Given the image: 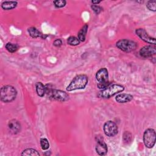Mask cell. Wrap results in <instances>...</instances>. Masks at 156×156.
Returning <instances> with one entry per match:
<instances>
[{"mask_svg": "<svg viewBox=\"0 0 156 156\" xmlns=\"http://www.w3.org/2000/svg\"><path fill=\"white\" fill-rule=\"evenodd\" d=\"M91 9L94 11V12L96 13V14H99L100 13V12L102 11V9L99 6V5H92L91 6Z\"/></svg>", "mask_w": 156, "mask_h": 156, "instance_id": "cell-26", "label": "cell"}, {"mask_svg": "<svg viewBox=\"0 0 156 156\" xmlns=\"http://www.w3.org/2000/svg\"><path fill=\"white\" fill-rule=\"evenodd\" d=\"M146 7L151 11L155 12L156 11V1H149L146 4Z\"/></svg>", "mask_w": 156, "mask_h": 156, "instance_id": "cell-23", "label": "cell"}, {"mask_svg": "<svg viewBox=\"0 0 156 156\" xmlns=\"http://www.w3.org/2000/svg\"><path fill=\"white\" fill-rule=\"evenodd\" d=\"M17 4L18 2L16 1H4L1 4V7L5 10H11L15 8L17 5Z\"/></svg>", "mask_w": 156, "mask_h": 156, "instance_id": "cell-15", "label": "cell"}, {"mask_svg": "<svg viewBox=\"0 0 156 156\" xmlns=\"http://www.w3.org/2000/svg\"><path fill=\"white\" fill-rule=\"evenodd\" d=\"M156 133L154 129L149 128L146 129L143 134L144 144L147 148H152L155 144Z\"/></svg>", "mask_w": 156, "mask_h": 156, "instance_id": "cell-6", "label": "cell"}, {"mask_svg": "<svg viewBox=\"0 0 156 156\" xmlns=\"http://www.w3.org/2000/svg\"><path fill=\"white\" fill-rule=\"evenodd\" d=\"M101 2V1H92L91 2L93 4V5H96L98 4L99 3H100Z\"/></svg>", "mask_w": 156, "mask_h": 156, "instance_id": "cell-28", "label": "cell"}, {"mask_svg": "<svg viewBox=\"0 0 156 156\" xmlns=\"http://www.w3.org/2000/svg\"><path fill=\"white\" fill-rule=\"evenodd\" d=\"M5 49L11 53H13L17 51L18 49V45L16 44L12 43H7L5 46Z\"/></svg>", "mask_w": 156, "mask_h": 156, "instance_id": "cell-19", "label": "cell"}, {"mask_svg": "<svg viewBox=\"0 0 156 156\" xmlns=\"http://www.w3.org/2000/svg\"><path fill=\"white\" fill-rule=\"evenodd\" d=\"M17 91L11 85H5L1 89V100L3 102L8 103L15 99Z\"/></svg>", "mask_w": 156, "mask_h": 156, "instance_id": "cell-4", "label": "cell"}, {"mask_svg": "<svg viewBox=\"0 0 156 156\" xmlns=\"http://www.w3.org/2000/svg\"><path fill=\"white\" fill-rule=\"evenodd\" d=\"M21 155L23 156H40L39 152L32 148H27L23 151Z\"/></svg>", "mask_w": 156, "mask_h": 156, "instance_id": "cell-18", "label": "cell"}, {"mask_svg": "<svg viewBox=\"0 0 156 156\" xmlns=\"http://www.w3.org/2000/svg\"><path fill=\"white\" fill-rule=\"evenodd\" d=\"M88 28V24H85L79 31L77 35H78V38L80 41H85Z\"/></svg>", "mask_w": 156, "mask_h": 156, "instance_id": "cell-17", "label": "cell"}, {"mask_svg": "<svg viewBox=\"0 0 156 156\" xmlns=\"http://www.w3.org/2000/svg\"><path fill=\"white\" fill-rule=\"evenodd\" d=\"M96 151L99 155H105L108 151V148L106 143L104 141V138L101 136H96Z\"/></svg>", "mask_w": 156, "mask_h": 156, "instance_id": "cell-9", "label": "cell"}, {"mask_svg": "<svg viewBox=\"0 0 156 156\" xmlns=\"http://www.w3.org/2000/svg\"><path fill=\"white\" fill-rule=\"evenodd\" d=\"M110 85V82L109 81L107 82H98L97 84V87L99 89L101 90H104L108 87Z\"/></svg>", "mask_w": 156, "mask_h": 156, "instance_id": "cell-25", "label": "cell"}, {"mask_svg": "<svg viewBox=\"0 0 156 156\" xmlns=\"http://www.w3.org/2000/svg\"><path fill=\"white\" fill-rule=\"evenodd\" d=\"M96 79L98 82L108 81V72L106 68H102L96 73Z\"/></svg>", "mask_w": 156, "mask_h": 156, "instance_id": "cell-11", "label": "cell"}, {"mask_svg": "<svg viewBox=\"0 0 156 156\" xmlns=\"http://www.w3.org/2000/svg\"><path fill=\"white\" fill-rule=\"evenodd\" d=\"M135 33L144 42L151 44L152 45H155L156 44L155 38L149 36L144 29L142 28L136 29L135 30Z\"/></svg>", "mask_w": 156, "mask_h": 156, "instance_id": "cell-8", "label": "cell"}, {"mask_svg": "<svg viewBox=\"0 0 156 156\" xmlns=\"http://www.w3.org/2000/svg\"><path fill=\"white\" fill-rule=\"evenodd\" d=\"M8 129L12 134H17L21 130V124L16 119H12L8 123Z\"/></svg>", "mask_w": 156, "mask_h": 156, "instance_id": "cell-12", "label": "cell"}, {"mask_svg": "<svg viewBox=\"0 0 156 156\" xmlns=\"http://www.w3.org/2000/svg\"><path fill=\"white\" fill-rule=\"evenodd\" d=\"M88 82V76L85 74H79L75 76L70 83L67 86L66 90L71 91L76 90L83 89L87 86Z\"/></svg>", "mask_w": 156, "mask_h": 156, "instance_id": "cell-2", "label": "cell"}, {"mask_svg": "<svg viewBox=\"0 0 156 156\" xmlns=\"http://www.w3.org/2000/svg\"><path fill=\"white\" fill-rule=\"evenodd\" d=\"M133 99V96L127 93H121L116 95L115 100L118 103H126Z\"/></svg>", "mask_w": 156, "mask_h": 156, "instance_id": "cell-13", "label": "cell"}, {"mask_svg": "<svg viewBox=\"0 0 156 156\" xmlns=\"http://www.w3.org/2000/svg\"><path fill=\"white\" fill-rule=\"evenodd\" d=\"M156 54V47L155 45H146L140 50V54L144 58L151 57Z\"/></svg>", "mask_w": 156, "mask_h": 156, "instance_id": "cell-10", "label": "cell"}, {"mask_svg": "<svg viewBox=\"0 0 156 156\" xmlns=\"http://www.w3.org/2000/svg\"><path fill=\"white\" fill-rule=\"evenodd\" d=\"M62 41L60 39H56L53 42V44L56 47L60 46L62 45Z\"/></svg>", "mask_w": 156, "mask_h": 156, "instance_id": "cell-27", "label": "cell"}, {"mask_svg": "<svg viewBox=\"0 0 156 156\" xmlns=\"http://www.w3.org/2000/svg\"><path fill=\"white\" fill-rule=\"evenodd\" d=\"M53 3L56 7L61 8V7H63L66 5V2L65 0H56V1H54Z\"/></svg>", "mask_w": 156, "mask_h": 156, "instance_id": "cell-24", "label": "cell"}, {"mask_svg": "<svg viewBox=\"0 0 156 156\" xmlns=\"http://www.w3.org/2000/svg\"><path fill=\"white\" fill-rule=\"evenodd\" d=\"M67 43L71 46H77L80 44V41L78 38L74 36H71L67 39Z\"/></svg>", "mask_w": 156, "mask_h": 156, "instance_id": "cell-20", "label": "cell"}, {"mask_svg": "<svg viewBox=\"0 0 156 156\" xmlns=\"http://www.w3.org/2000/svg\"><path fill=\"white\" fill-rule=\"evenodd\" d=\"M124 90V87L122 86V85L113 84V85H109L106 88L100 91L98 93L97 96L99 98L107 99L113 96L115 94H118V93L123 91Z\"/></svg>", "mask_w": 156, "mask_h": 156, "instance_id": "cell-3", "label": "cell"}, {"mask_svg": "<svg viewBox=\"0 0 156 156\" xmlns=\"http://www.w3.org/2000/svg\"><path fill=\"white\" fill-rule=\"evenodd\" d=\"M116 46L120 50L126 52H132L137 48V44L136 42L127 39L118 40L116 43Z\"/></svg>", "mask_w": 156, "mask_h": 156, "instance_id": "cell-5", "label": "cell"}, {"mask_svg": "<svg viewBox=\"0 0 156 156\" xmlns=\"http://www.w3.org/2000/svg\"><path fill=\"white\" fill-rule=\"evenodd\" d=\"M35 88L37 94L40 97H43L46 93L45 85H44L41 82H38L35 84Z\"/></svg>", "mask_w": 156, "mask_h": 156, "instance_id": "cell-16", "label": "cell"}, {"mask_svg": "<svg viewBox=\"0 0 156 156\" xmlns=\"http://www.w3.org/2000/svg\"><path fill=\"white\" fill-rule=\"evenodd\" d=\"M40 143L41 148L43 150H47L48 149H49V141L46 138H41Z\"/></svg>", "mask_w": 156, "mask_h": 156, "instance_id": "cell-22", "label": "cell"}, {"mask_svg": "<svg viewBox=\"0 0 156 156\" xmlns=\"http://www.w3.org/2000/svg\"><path fill=\"white\" fill-rule=\"evenodd\" d=\"M123 141L126 143H129L132 139V134L129 131H125L122 136Z\"/></svg>", "mask_w": 156, "mask_h": 156, "instance_id": "cell-21", "label": "cell"}, {"mask_svg": "<svg viewBox=\"0 0 156 156\" xmlns=\"http://www.w3.org/2000/svg\"><path fill=\"white\" fill-rule=\"evenodd\" d=\"M45 88L46 94L52 99L59 102H65L68 101L69 98V95L65 91L53 88L51 84H46Z\"/></svg>", "mask_w": 156, "mask_h": 156, "instance_id": "cell-1", "label": "cell"}, {"mask_svg": "<svg viewBox=\"0 0 156 156\" xmlns=\"http://www.w3.org/2000/svg\"><path fill=\"white\" fill-rule=\"evenodd\" d=\"M104 132L105 135L112 137L118 133V126L116 124L112 121H108L104 125Z\"/></svg>", "mask_w": 156, "mask_h": 156, "instance_id": "cell-7", "label": "cell"}, {"mask_svg": "<svg viewBox=\"0 0 156 156\" xmlns=\"http://www.w3.org/2000/svg\"><path fill=\"white\" fill-rule=\"evenodd\" d=\"M28 32L30 36L33 38H37L40 37L43 39H45L47 35H44L42 34L36 27H30L28 28Z\"/></svg>", "mask_w": 156, "mask_h": 156, "instance_id": "cell-14", "label": "cell"}]
</instances>
